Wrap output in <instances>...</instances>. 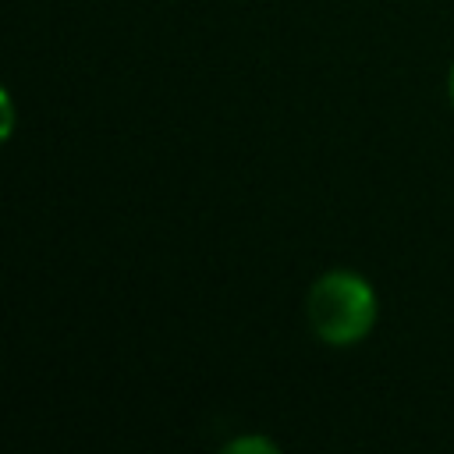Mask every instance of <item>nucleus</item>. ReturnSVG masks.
Listing matches in <instances>:
<instances>
[{
  "label": "nucleus",
  "instance_id": "nucleus-1",
  "mask_svg": "<svg viewBox=\"0 0 454 454\" xmlns=\"http://www.w3.org/2000/svg\"><path fill=\"white\" fill-rule=\"evenodd\" d=\"M305 319L326 348L362 344L380 319V298L372 280L348 266L319 273L305 291Z\"/></svg>",
  "mask_w": 454,
  "mask_h": 454
},
{
  "label": "nucleus",
  "instance_id": "nucleus-2",
  "mask_svg": "<svg viewBox=\"0 0 454 454\" xmlns=\"http://www.w3.org/2000/svg\"><path fill=\"white\" fill-rule=\"evenodd\" d=\"M223 454H277V443L262 433H241L223 443Z\"/></svg>",
  "mask_w": 454,
  "mask_h": 454
},
{
  "label": "nucleus",
  "instance_id": "nucleus-3",
  "mask_svg": "<svg viewBox=\"0 0 454 454\" xmlns=\"http://www.w3.org/2000/svg\"><path fill=\"white\" fill-rule=\"evenodd\" d=\"M0 103H4V128H0V135H4V142L14 135V99H11V89H4L0 92Z\"/></svg>",
  "mask_w": 454,
  "mask_h": 454
},
{
  "label": "nucleus",
  "instance_id": "nucleus-4",
  "mask_svg": "<svg viewBox=\"0 0 454 454\" xmlns=\"http://www.w3.org/2000/svg\"><path fill=\"white\" fill-rule=\"evenodd\" d=\"M447 99H450V110H454V64L447 71Z\"/></svg>",
  "mask_w": 454,
  "mask_h": 454
}]
</instances>
